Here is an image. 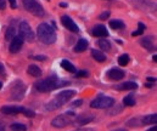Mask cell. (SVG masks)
Listing matches in <instances>:
<instances>
[{"label":"cell","instance_id":"cell-1","mask_svg":"<svg viewBox=\"0 0 157 131\" xmlns=\"http://www.w3.org/2000/svg\"><path fill=\"white\" fill-rule=\"evenodd\" d=\"M37 37L39 40L46 45H51L56 41V32L55 28L48 23H40L37 28Z\"/></svg>","mask_w":157,"mask_h":131},{"label":"cell","instance_id":"cell-2","mask_svg":"<svg viewBox=\"0 0 157 131\" xmlns=\"http://www.w3.org/2000/svg\"><path fill=\"white\" fill-rule=\"evenodd\" d=\"M62 83H60L58 78L55 77V75H51L39 83L35 84V89L39 91V92H49V91H52L55 89H57L58 86H61Z\"/></svg>","mask_w":157,"mask_h":131},{"label":"cell","instance_id":"cell-3","mask_svg":"<svg viewBox=\"0 0 157 131\" xmlns=\"http://www.w3.org/2000/svg\"><path fill=\"white\" fill-rule=\"evenodd\" d=\"M22 4L28 12H31L32 15H34L37 17H43L45 15L43 6L37 2V0H22Z\"/></svg>","mask_w":157,"mask_h":131},{"label":"cell","instance_id":"cell-4","mask_svg":"<svg viewBox=\"0 0 157 131\" xmlns=\"http://www.w3.org/2000/svg\"><path fill=\"white\" fill-rule=\"evenodd\" d=\"M74 115H75V114H74L73 112L68 110V112H66L65 114H61V115H57L56 118H54L52 121H51V125H52L54 127H58V129L66 127V126H68V125L72 123V118H73Z\"/></svg>","mask_w":157,"mask_h":131},{"label":"cell","instance_id":"cell-5","mask_svg":"<svg viewBox=\"0 0 157 131\" xmlns=\"http://www.w3.org/2000/svg\"><path fill=\"white\" fill-rule=\"evenodd\" d=\"M115 104V100L112 97L109 96H99L95 100L92 101L90 107L92 108H96V109H105V108H110Z\"/></svg>","mask_w":157,"mask_h":131},{"label":"cell","instance_id":"cell-6","mask_svg":"<svg viewBox=\"0 0 157 131\" xmlns=\"http://www.w3.org/2000/svg\"><path fill=\"white\" fill-rule=\"evenodd\" d=\"M18 35L23 40H27V41H33L34 38H35V34H34L33 29L31 28V26L26 21H22L18 25Z\"/></svg>","mask_w":157,"mask_h":131},{"label":"cell","instance_id":"cell-7","mask_svg":"<svg viewBox=\"0 0 157 131\" xmlns=\"http://www.w3.org/2000/svg\"><path fill=\"white\" fill-rule=\"evenodd\" d=\"M25 91H26V85L21 80L15 81V84L11 87V98L17 101L21 100L25 96Z\"/></svg>","mask_w":157,"mask_h":131},{"label":"cell","instance_id":"cell-8","mask_svg":"<svg viewBox=\"0 0 157 131\" xmlns=\"http://www.w3.org/2000/svg\"><path fill=\"white\" fill-rule=\"evenodd\" d=\"M74 95H75V91L74 90H63V91L58 92L54 100H56L62 106V104L67 103L69 100H72L74 97Z\"/></svg>","mask_w":157,"mask_h":131},{"label":"cell","instance_id":"cell-9","mask_svg":"<svg viewBox=\"0 0 157 131\" xmlns=\"http://www.w3.org/2000/svg\"><path fill=\"white\" fill-rule=\"evenodd\" d=\"M61 22H62V25L65 26V28L68 29L69 32H72V33H78V32H79V28H78V26L74 23V21H73L69 16H66V15L62 16Z\"/></svg>","mask_w":157,"mask_h":131},{"label":"cell","instance_id":"cell-10","mask_svg":"<svg viewBox=\"0 0 157 131\" xmlns=\"http://www.w3.org/2000/svg\"><path fill=\"white\" fill-rule=\"evenodd\" d=\"M22 45H23V39H22L20 35H16V37L11 40V43H10V45H9V51H10L11 54H17V52L22 49Z\"/></svg>","mask_w":157,"mask_h":131},{"label":"cell","instance_id":"cell-11","mask_svg":"<svg viewBox=\"0 0 157 131\" xmlns=\"http://www.w3.org/2000/svg\"><path fill=\"white\" fill-rule=\"evenodd\" d=\"M106 75H107L109 79L115 80V81H118V80H122V79L124 78L125 73H124L122 69H119V68H112V69L107 70Z\"/></svg>","mask_w":157,"mask_h":131},{"label":"cell","instance_id":"cell-12","mask_svg":"<svg viewBox=\"0 0 157 131\" xmlns=\"http://www.w3.org/2000/svg\"><path fill=\"white\" fill-rule=\"evenodd\" d=\"M23 107L21 106H3L0 108V112L3 114H8V115H14V114H18L22 113Z\"/></svg>","mask_w":157,"mask_h":131},{"label":"cell","instance_id":"cell-13","mask_svg":"<svg viewBox=\"0 0 157 131\" xmlns=\"http://www.w3.org/2000/svg\"><path fill=\"white\" fill-rule=\"evenodd\" d=\"M92 34H93L94 37H98V38H101V37L105 38V37L109 35V31H107V28H106L104 25H98V26H95V27L93 28Z\"/></svg>","mask_w":157,"mask_h":131},{"label":"cell","instance_id":"cell-14","mask_svg":"<svg viewBox=\"0 0 157 131\" xmlns=\"http://www.w3.org/2000/svg\"><path fill=\"white\" fill-rule=\"evenodd\" d=\"M140 43H141V45H142L146 50H149V51H155V50H156V45L153 44V40H152L151 37H145V38H142Z\"/></svg>","mask_w":157,"mask_h":131},{"label":"cell","instance_id":"cell-15","mask_svg":"<svg viewBox=\"0 0 157 131\" xmlns=\"http://www.w3.org/2000/svg\"><path fill=\"white\" fill-rule=\"evenodd\" d=\"M136 87H138V84L134 83V81H125V83H122V84L115 86L116 90H121V91H123V90H135Z\"/></svg>","mask_w":157,"mask_h":131},{"label":"cell","instance_id":"cell-16","mask_svg":"<svg viewBox=\"0 0 157 131\" xmlns=\"http://www.w3.org/2000/svg\"><path fill=\"white\" fill-rule=\"evenodd\" d=\"M88 49V41L85 39H79L77 41L75 46H74V52H83Z\"/></svg>","mask_w":157,"mask_h":131},{"label":"cell","instance_id":"cell-17","mask_svg":"<svg viewBox=\"0 0 157 131\" xmlns=\"http://www.w3.org/2000/svg\"><path fill=\"white\" fill-rule=\"evenodd\" d=\"M27 70H28V74L32 75V77H34V78H39L42 75V69L37 64H31Z\"/></svg>","mask_w":157,"mask_h":131},{"label":"cell","instance_id":"cell-18","mask_svg":"<svg viewBox=\"0 0 157 131\" xmlns=\"http://www.w3.org/2000/svg\"><path fill=\"white\" fill-rule=\"evenodd\" d=\"M16 35H17V31H16L15 26H12V25L9 26L8 29H6V33H5V39L9 40V41H11Z\"/></svg>","mask_w":157,"mask_h":131},{"label":"cell","instance_id":"cell-19","mask_svg":"<svg viewBox=\"0 0 157 131\" xmlns=\"http://www.w3.org/2000/svg\"><path fill=\"white\" fill-rule=\"evenodd\" d=\"M92 56L95 61L98 62H105L106 61V55L102 52V51H99V50H92Z\"/></svg>","mask_w":157,"mask_h":131},{"label":"cell","instance_id":"cell-20","mask_svg":"<svg viewBox=\"0 0 157 131\" xmlns=\"http://www.w3.org/2000/svg\"><path fill=\"white\" fill-rule=\"evenodd\" d=\"M156 120H157V114L153 113V114H150V115H146L141 119V124L142 125H149V124H156Z\"/></svg>","mask_w":157,"mask_h":131},{"label":"cell","instance_id":"cell-21","mask_svg":"<svg viewBox=\"0 0 157 131\" xmlns=\"http://www.w3.org/2000/svg\"><path fill=\"white\" fill-rule=\"evenodd\" d=\"M61 67L63 69H66L69 73H75V67L73 66V63H71L68 60H62L61 61Z\"/></svg>","mask_w":157,"mask_h":131},{"label":"cell","instance_id":"cell-22","mask_svg":"<svg viewBox=\"0 0 157 131\" xmlns=\"http://www.w3.org/2000/svg\"><path fill=\"white\" fill-rule=\"evenodd\" d=\"M93 120H94L93 115H81V116L77 118V123L79 125H85V124H88V123H90Z\"/></svg>","mask_w":157,"mask_h":131},{"label":"cell","instance_id":"cell-23","mask_svg":"<svg viewBox=\"0 0 157 131\" xmlns=\"http://www.w3.org/2000/svg\"><path fill=\"white\" fill-rule=\"evenodd\" d=\"M61 107V104L56 101V100H52V101H50V102H48L46 104H45V109L46 110H55V109H58Z\"/></svg>","mask_w":157,"mask_h":131},{"label":"cell","instance_id":"cell-24","mask_svg":"<svg viewBox=\"0 0 157 131\" xmlns=\"http://www.w3.org/2000/svg\"><path fill=\"white\" fill-rule=\"evenodd\" d=\"M110 27L112 29H122L124 28V22H122L121 20H112L110 22Z\"/></svg>","mask_w":157,"mask_h":131},{"label":"cell","instance_id":"cell-25","mask_svg":"<svg viewBox=\"0 0 157 131\" xmlns=\"http://www.w3.org/2000/svg\"><path fill=\"white\" fill-rule=\"evenodd\" d=\"M98 45H99L100 49L104 50V51H109V50L111 49V44H110V41L106 40V39H100V40L98 41Z\"/></svg>","mask_w":157,"mask_h":131},{"label":"cell","instance_id":"cell-26","mask_svg":"<svg viewBox=\"0 0 157 131\" xmlns=\"http://www.w3.org/2000/svg\"><path fill=\"white\" fill-rule=\"evenodd\" d=\"M123 104L124 106H128V107H132V106L135 104V98H134L133 93H130V95H128V96H125L123 98Z\"/></svg>","mask_w":157,"mask_h":131},{"label":"cell","instance_id":"cell-27","mask_svg":"<svg viewBox=\"0 0 157 131\" xmlns=\"http://www.w3.org/2000/svg\"><path fill=\"white\" fill-rule=\"evenodd\" d=\"M10 129H11V131H26V130H27L26 125H23V124H20V123L11 124Z\"/></svg>","mask_w":157,"mask_h":131},{"label":"cell","instance_id":"cell-28","mask_svg":"<svg viewBox=\"0 0 157 131\" xmlns=\"http://www.w3.org/2000/svg\"><path fill=\"white\" fill-rule=\"evenodd\" d=\"M138 26H139V28L132 33V35H133V37H138V35L144 34V31H145V28H146V27H145V25L140 22V23H138Z\"/></svg>","mask_w":157,"mask_h":131},{"label":"cell","instance_id":"cell-29","mask_svg":"<svg viewBox=\"0 0 157 131\" xmlns=\"http://www.w3.org/2000/svg\"><path fill=\"white\" fill-rule=\"evenodd\" d=\"M118 63H119V66H127L129 63V56L127 54L119 56L118 57Z\"/></svg>","mask_w":157,"mask_h":131},{"label":"cell","instance_id":"cell-30","mask_svg":"<svg viewBox=\"0 0 157 131\" xmlns=\"http://www.w3.org/2000/svg\"><path fill=\"white\" fill-rule=\"evenodd\" d=\"M22 113H23L26 116H29V118H33V116L35 115V113H34L33 110H31V109H27V108H25V107H23V110H22Z\"/></svg>","mask_w":157,"mask_h":131},{"label":"cell","instance_id":"cell-31","mask_svg":"<svg viewBox=\"0 0 157 131\" xmlns=\"http://www.w3.org/2000/svg\"><path fill=\"white\" fill-rule=\"evenodd\" d=\"M75 77H78V78H87V77H89V73L87 70H81V72L75 73Z\"/></svg>","mask_w":157,"mask_h":131},{"label":"cell","instance_id":"cell-32","mask_svg":"<svg viewBox=\"0 0 157 131\" xmlns=\"http://www.w3.org/2000/svg\"><path fill=\"white\" fill-rule=\"evenodd\" d=\"M109 17H110V12H109V11H105V12H102V14L99 16L100 20H107Z\"/></svg>","mask_w":157,"mask_h":131},{"label":"cell","instance_id":"cell-33","mask_svg":"<svg viewBox=\"0 0 157 131\" xmlns=\"http://www.w3.org/2000/svg\"><path fill=\"white\" fill-rule=\"evenodd\" d=\"M33 60H37V61H45L46 60V56H42V55H37V56H32Z\"/></svg>","mask_w":157,"mask_h":131},{"label":"cell","instance_id":"cell-34","mask_svg":"<svg viewBox=\"0 0 157 131\" xmlns=\"http://www.w3.org/2000/svg\"><path fill=\"white\" fill-rule=\"evenodd\" d=\"M6 8V0H0V10H4Z\"/></svg>","mask_w":157,"mask_h":131},{"label":"cell","instance_id":"cell-35","mask_svg":"<svg viewBox=\"0 0 157 131\" xmlns=\"http://www.w3.org/2000/svg\"><path fill=\"white\" fill-rule=\"evenodd\" d=\"M9 2H10V5H11V8H12V9H16V8H17L16 0H9Z\"/></svg>","mask_w":157,"mask_h":131},{"label":"cell","instance_id":"cell-36","mask_svg":"<svg viewBox=\"0 0 157 131\" xmlns=\"http://www.w3.org/2000/svg\"><path fill=\"white\" fill-rule=\"evenodd\" d=\"M0 131H6V129H5V125L0 121Z\"/></svg>","mask_w":157,"mask_h":131},{"label":"cell","instance_id":"cell-37","mask_svg":"<svg viewBox=\"0 0 157 131\" xmlns=\"http://www.w3.org/2000/svg\"><path fill=\"white\" fill-rule=\"evenodd\" d=\"M4 72H5V68H4V66L2 63H0V74H3Z\"/></svg>","mask_w":157,"mask_h":131},{"label":"cell","instance_id":"cell-38","mask_svg":"<svg viewBox=\"0 0 157 131\" xmlns=\"http://www.w3.org/2000/svg\"><path fill=\"white\" fill-rule=\"evenodd\" d=\"M147 80H149V81L155 83V81H156V78H155V77H150V78H147Z\"/></svg>","mask_w":157,"mask_h":131},{"label":"cell","instance_id":"cell-39","mask_svg":"<svg viewBox=\"0 0 157 131\" xmlns=\"http://www.w3.org/2000/svg\"><path fill=\"white\" fill-rule=\"evenodd\" d=\"M60 6H61V8H67L68 5H67L66 3H61V4H60Z\"/></svg>","mask_w":157,"mask_h":131},{"label":"cell","instance_id":"cell-40","mask_svg":"<svg viewBox=\"0 0 157 131\" xmlns=\"http://www.w3.org/2000/svg\"><path fill=\"white\" fill-rule=\"evenodd\" d=\"M156 130H157V127H156V126L153 125V127H151V129H149L147 131H156Z\"/></svg>","mask_w":157,"mask_h":131},{"label":"cell","instance_id":"cell-41","mask_svg":"<svg viewBox=\"0 0 157 131\" xmlns=\"http://www.w3.org/2000/svg\"><path fill=\"white\" fill-rule=\"evenodd\" d=\"M152 58H153V61H155V62L157 61V56H156V55H153V57H152Z\"/></svg>","mask_w":157,"mask_h":131},{"label":"cell","instance_id":"cell-42","mask_svg":"<svg viewBox=\"0 0 157 131\" xmlns=\"http://www.w3.org/2000/svg\"><path fill=\"white\" fill-rule=\"evenodd\" d=\"M113 131H125V130H123V129H117V130H113Z\"/></svg>","mask_w":157,"mask_h":131},{"label":"cell","instance_id":"cell-43","mask_svg":"<svg viewBox=\"0 0 157 131\" xmlns=\"http://www.w3.org/2000/svg\"><path fill=\"white\" fill-rule=\"evenodd\" d=\"M2 87H3V83H2V81H0V89H2Z\"/></svg>","mask_w":157,"mask_h":131},{"label":"cell","instance_id":"cell-44","mask_svg":"<svg viewBox=\"0 0 157 131\" xmlns=\"http://www.w3.org/2000/svg\"><path fill=\"white\" fill-rule=\"evenodd\" d=\"M110 2H111V0H110Z\"/></svg>","mask_w":157,"mask_h":131}]
</instances>
